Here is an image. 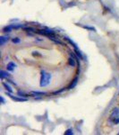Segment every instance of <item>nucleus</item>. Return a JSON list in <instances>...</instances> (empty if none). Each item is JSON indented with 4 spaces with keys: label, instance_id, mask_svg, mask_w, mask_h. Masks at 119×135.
Returning a JSON list of instances; mask_svg holds the SVG:
<instances>
[{
    "label": "nucleus",
    "instance_id": "8",
    "mask_svg": "<svg viewBox=\"0 0 119 135\" xmlns=\"http://www.w3.org/2000/svg\"><path fill=\"white\" fill-rule=\"evenodd\" d=\"M0 77H1V78L3 79V78H8L9 77V74L7 73V72H5V70H1L0 71Z\"/></svg>",
    "mask_w": 119,
    "mask_h": 135
},
{
    "label": "nucleus",
    "instance_id": "13",
    "mask_svg": "<svg viewBox=\"0 0 119 135\" xmlns=\"http://www.w3.org/2000/svg\"><path fill=\"white\" fill-rule=\"evenodd\" d=\"M83 28H84V29H87V30H89V31H91V32H95V31H96V29H95L94 27L88 26V25H84V26H83Z\"/></svg>",
    "mask_w": 119,
    "mask_h": 135
},
{
    "label": "nucleus",
    "instance_id": "17",
    "mask_svg": "<svg viewBox=\"0 0 119 135\" xmlns=\"http://www.w3.org/2000/svg\"><path fill=\"white\" fill-rule=\"evenodd\" d=\"M18 95H20V96H22V97H27V96H28L27 95H24V94H23L22 92H21V91L18 92Z\"/></svg>",
    "mask_w": 119,
    "mask_h": 135
},
{
    "label": "nucleus",
    "instance_id": "12",
    "mask_svg": "<svg viewBox=\"0 0 119 135\" xmlns=\"http://www.w3.org/2000/svg\"><path fill=\"white\" fill-rule=\"evenodd\" d=\"M65 40H66V41H67L68 42H70L71 44L73 45V46H74V48H78V47L76 46V44H75L74 42V41H72V40H70V39H69V38H68V37H65Z\"/></svg>",
    "mask_w": 119,
    "mask_h": 135
},
{
    "label": "nucleus",
    "instance_id": "11",
    "mask_svg": "<svg viewBox=\"0 0 119 135\" xmlns=\"http://www.w3.org/2000/svg\"><path fill=\"white\" fill-rule=\"evenodd\" d=\"M12 30H13V26H12V25H9V26H5V28L3 29V31H4L5 33H10V32H12Z\"/></svg>",
    "mask_w": 119,
    "mask_h": 135
},
{
    "label": "nucleus",
    "instance_id": "2",
    "mask_svg": "<svg viewBox=\"0 0 119 135\" xmlns=\"http://www.w3.org/2000/svg\"><path fill=\"white\" fill-rule=\"evenodd\" d=\"M109 122H111L114 124H118L119 123V108L115 107L113 109L111 115L109 116Z\"/></svg>",
    "mask_w": 119,
    "mask_h": 135
},
{
    "label": "nucleus",
    "instance_id": "15",
    "mask_svg": "<svg viewBox=\"0 0 119 135\" xmlns=\"http://www.w3.org/2000/svg\"><path fill=\"white\" fill-rule=\"evenodd\" d=\"M12 41H13L14 43H19V42L21 41V40L19 39V38L15 37V38H13V39H12Z\"/></svg>",
    "mask_w": 119,
    "mask_h": 135
},
{
    "label": "nucleus",
    "instance_id": "16",
    "mask_svg": "<svg viewBox=\"0 0 119 135\" xmlns=\"http://www.w3.org/2000/svg\"><path fill=\"white\" fill-rule=\"evenodd\" d=\"M65 135H73L74 134V132H73V130L72 129H68V130L66 131L65 132Z\"/></svg>",
    "mask_w": 119,
    "mask_h": 135
},
{
    "label": "nucleus",
    "instance_id": "7",
    "mask_svg": "<svg viewBox=\"0 0 119 135\" xmlns=\"http://www.w3.org/2000/svg\"><path fill=\"white\" fill-rule=\"evenodd\" d=\"M2 85L5 86V88L6 89V91H7V92H9V93H12V92H13V89H12V87H11L10 86L8 85L7 83H5V82H3V83H2Z\"/></svg>",
    "mask_w": 119,
    "mask_h": 135
},
{
    "label": "nucleus",
    "instance_id": "10",
    "mask_svg": "<svg viewBox=\"0 0 119 135\" xmlns=\"http://www.w3.org/2000/svg\"><path fill=\"white\" fill-rule=\"evenodd\" d=\"M74 51H75V53H76V55L78 56V58H80L81 60H82V59H83L82 54L81 53V51L79 50V49H78V48H74Z\"/></svg>",
    "mask_w": 119,
    "mask_h": 135
},
{
    "label": "nucleus",
    "instance_id": "14",
    "mask_svg": "<svg viewBox=\"0 0 119 135\" xmlns=\"http://www.w3.org/2000/svg\"><path fill=\"white\" fill-rule=\"evenodd\" d=\"M68 63H69V65H71L72 67H74L75 66V61L73 58H70L69 60H68Z\"/></svg>",
    "mask_w": 119,
    "mask_h": 135
},
{
    "label": "nucleus",
    "instance_id": "18",
    "mask_svg": "<svg viewBox=\"0 0 119 135\" xmlns=\"http://www.w3.org/2000/svg\"><path fill=\"white\" fill-rule=\"evenodd\" d=\"M0 99H1V103H2V104H5V99H4L3 96H0Z\"/></svg>",
    "mask_w": 119,
    "mask_h": 135
},
{
    "label": "nucleus",
    "instance_id": "4",
    "mask_svg": "<svg viewBox=\"0 0 119 135\" xmlns=\"http://www.w3.org/2000/svg\"><path fill=\"white\" fill-rule=\"evenodd\" d=\"M15 68H16V64H15V62H13V61H10L7 64V66H6V69H7V70H9V71H14Z\"/></svg>",
    "mask_w": 119,
    "mask_h": 135
},
{
    "label": "nucleus",
    "instance_id": "6",
    "mask_svg": "<svg viewBox=\"0 0 119 135\" xmlns=\"http://www.w3.org/2000/svg\"><path fill=\"white\" fill-rule=\"evenodd\" d=\"M77 83H78V78L76 77V78H75L73 80V82H72V83L70 84L69 86H68V89H73V88L75 86L77 85Z\"/></svg>",
    "mask_w": 119,
    "mask_h": 135
},
{
    "label": "nucleus",
    "instance_id": "3",
    "mask_svg": "<svg viewBox=\"0 0 119 135\" xmlns=\"http://www.w3.org/2000/svg\"><path fill=\"white\" fill-rule=\"evenodd\" d=\"M6 94L9 95V96H10L13 100L16 101V102H26V101H27V98H23V97H22V96H21V97H18V96H14V95H11L10 94H9V92H8V93L6 92Z\"/></svg>",
    "mask_w": 119,
    "mask_h": 135
},
{
    "label": "nucleus",
    "instance_id": "1",
    "mask_svg": "<svg viewBox=\"0 0 119 135\" xmlns=\"http://www.w3.org/2000/svg\"><path fill=\"white\" fill-rule=\"evenodd\" d=\"M51 78H52V76H51L50 73L42 70L41 71V77H40V86L44 87V86H47L49 85Z\"/></svg>",
    "mask_w": 119,
    "mask_h": 135
},
{
    "label": "nucleus",
    "instance_id": "9",
    "mask_svg": "<svg viewBox=\"0 0 119 135\" xmlns=\"http://www.w3.org/2000/svg\"><path fill=\"white\" fill-rule=\"evenodd\" d=\"M31 94L34 95H47L46 92H42V91H32Z\"/></svg>",
    "mask_w": 119,
    "mask_h": 135
},
{
    "label": "nucleus",
    "instance_id": "5",
    "mask_svg": "<svg viewBox=\"0 0 119 135\" xmlns=\"http://www.w3.org/2000/svg\"><path fill=\"white\" fill-rule=\"evenodd\" d=\"M9 41V37L8 36H1L0 37V45H3L5 44V42H7Z\"/></svg>",
    "mask_w": 119,
    "mask_h": 135
},
{
    "label": "nucleus",
    "instance_id": "19",
    "mask_svg": "<svg viewBox=\"0 0 119 135\" xmlns=\"http://www.w3.org/2000/svg\"><path fill=\"white\" fill-rule=\"evenodd\" d=\"M118 134H119V133H118Z\"/></svg>",
    "mask_w": 119,
    "mask_h": 135
}]
</instances>
